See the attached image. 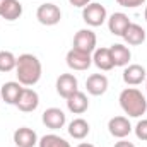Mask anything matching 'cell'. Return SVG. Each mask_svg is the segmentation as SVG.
<instances>
[{
    "label": "cell",
    "mask_w": 147,
    "mask_h": 147,
    "mask_svg": "<svg viewBox=\"0 0 147 147\" xmlns=\"http://www.w3.org/2000/svg\"><path fill=\"white\" fill-rule=\"evenodd\" d=\"M43 74L41 62L36 55L33 53H22L17 57V65H16V75H17V82L31 87L39 82Z\"/></svg>",
    "instance_id": "obj_1"
},
{
    "label": "cell",
    "mask_w": 147,
    "mask_h": 147,
    "mask_svg": "<svg viewBox=\"0 0 147 147\" xmlns=\"http://www.w3.org/2000/svg\"><path fill=\"white\" fill-rule=\"evenodd\" d=\"M120 106L125 115L132 118H140L147 111V98L142 94V91L135 87H127L120 92Z\"/></svg>",
    "instance_id": "obj_2"
},
{
    "label": "cell",
    "mask_w": 147,
    "mask_h": 147,
    "mask_svg": "<svg viewBox=\"0 0 147 147\" xmlns=\"http://www.w3.org/2000/svg\"><path fill=\"white\" fill-rule=\"evenodd\" d=\"M82 19L87 26L91 28H98V26H103L106 21H108V12H106V7L98 3V2H91L89 5H86L82 9Z\"/></svg>",
    "instance_id": "obj_3"
},
{
    "label": "cell",
    "mask_w": 147,
    "mask_h": 147,
    "mask_svg": "<svg viewBox=\"0 0 147 147\" xmlns=\"http://www.w3.org/2000/svg\"><path fill=\"white\" fill-rule=\"evenodd\" d=\"M36 19L43 26H57L62 19V10L58 5H55L51 2L41 3L36 10Z\"/></svg>",
    "instance_id": "obj_4"
},
{
    "label": "cell",
    "mask_w": 147,
    "mask_h": 147,
    "mask_svg": "<svg viewBox=\"0 0 147 147\" xmlns=\"http://www.w3.org/2000/svg\"><path fill=\"white\" fill-rule=\"evenodd\" d=\"M96 43H98V38H96V33L92 29H79L75 33V36H74L72 48L92 55L94 50H96Z\"/></svg>",
    "instance_id": "obj_5"
},
{
    "label": "cell",
    "mask_w": 147,
    "mask_h": 147,
    "mask_svg": "<svg viewBox=\"0 0 147 147\" xmlns=\"http://www.w3.org/2000/svg\"><path fill=\"white\" fill-rule=\"evenodd\" d=\"M65 60H67V65H69V69L77 70V72L87 70V69L92 65V55H91V53L79 51V50H75V48L69 50V53H67Z\"/></svg>",
    "instance_id": "obj_6"
},
{
    "label": "cell",
    "mask_w": 147,
    "mask_h": 147,
    "mask_svg": "<svg viewBox=\"0 0 147 147\" xmlns=\"http://www.w3.org/2000/svg\"><path fill=\"white\" fill-rule=\"evenodd\" d=\"M41 120H43V123H45L46 128H50V130H60L67 123V115L60 108H48V110L43 111Z\"/></svg>",
    "instance_id": "obj_7"
},
{
    "label": "cell",
    "mask_w": 147,
    "mask_h": 147,
    "mask_svg": "<svg viewBox=\"0 0 147 147\" xmlns=\"http://www.w3.org/2000/svg\"><path fill=\"white\" fill-rule=\"evenodd\" d=\"M57 92L62 96V98H70L74 92L79 91V80L74 74H62L58 79H57Z\"/></svg>",
    "instance_id": "obj_8"
},
{
    "label": "cell",
    "mask_w": 147,
    "mask_h": 147,
    "mask_svg": "<svg viewBox=\"0 0 147 147\" xmlns=\"http://www.w3.org/2000/svg\"><path fill=\"white\" fill-rule=\"evenodd\" d=\"M132 123L127 116H113L108 121V132L115 139H125L132 132Z\"/></svg>",
    "instance_id": "obj_9"
},
{
    "label": "cell",
    "mask_w": 147,
    "mask_h": 147,
    "mask_svg": "<svg viewBox=\"0 0 147 147\" xmlns=\"http://www.w3.org/2000/svg\"><path fill=\"white\" fill-rule=\"evenodd\" d=\"M16 106L22 113L34 111L39 106V96H38V92L34 89H31V87H24L22 92H21V96H19V99H17V103H16Z\"/></svg>",
    "instance_id": "obj_10"
},
{
    "label": "cell",
    "mask_w": 147,
    "mask_h": 147,
    "mask_svg": "<svg viewBox=\"0 0 147 147\" xmlns=\"http://www.w3.org/2000/svg\"><path fill=\"white\" fill-rule=\"evenodd\" d=\"M123 82L127 86H139L142 82H146L147 79V72L146 69L139 63H128L125 69H123Z\"/></svg>",
    "instance_id": "obj_11"
},
{
    "label": "cell",
    "mask_w": 147,
    "mask_h": 147,
    "mask_svg": "<svg viewBox=\"0 0 147 147\" xmlns=\"http://www.w3.org/2000/svg\"><path fill=\"white\" fill-rule=\"evenodd\" d=\"M108 77L105 74H92L86 80V89L91 96H103L108 91Z\"/></svg>",
    "instance_id": "obj_12"
},
{
    "label": "cell",
    "mask_w": 147,
    "mask_h": 147,
    "mask_svg": "<svg viewBox=\"0 0 147 147\" xmlns=\"http://www.w3.org/2000/svg\"><path fill=\"white\" fill-rule=\"evenodd\" d=\"M128 26H130V19L123 12H113L108 17V29L115 36H123V33L127 31Z\"/></svg>",
    "instance_id": "obj_13"
},
{
    "label": "cell",
    "mask_w": 147,
    "mask_h": 147,
    "mask_svg": "<svg viewBox=\"0 0 147 147\" xmlns=\"http://www.w3.org/2000/svg\"><path fill=\"white\" fill-rule=\"evenodd\" d=\"M14 144L17 147H34L38 144L36 132L29 127H21L14 132Z\"/></svg>",
    "instance_id": "obj_14"
},
{
    "label": "cell",
    "mask_w": 147,
    "mask_h": 147,
    "mask_svg": "<svg viewBox=\"0 0 147 147\" xmlns=\"http://www.w3.org/2000/svg\"><path fill=\"white\" fill-rule=\"evenodd\" d=\"M22 89H24L22 84H19L17 80L5 82V84L2 86V89H0V98H2L7 105H14V106H16V103H17V99H19Z\"/></svg>",
    "instance_id": "obj_15"
},
{
    "label": "cell",
    "mask_w": 147,
    "mask_h": 147,
    "mask_svg": "<svg viewBox=\"0 0 147 147\" xmlns=\"http://www.w3.org/2000/svg\"><path fill=\"white\" fill-rule=\"evenodd\" d=\"M110 51H111V58H113L115 67H127L130 63L132 51L128 50V46H125L121 43H116V45L110 46Z\"/></svg>",
    "instance_id": "obj_16"
},
{
    "label": "cell",
    "mask_w": 147,
    "mask_h": 147,
    "mask_svg": "<svg viewBox=\"0 0 147 147\" xmlns=\"http://www.w3.org/2000/svg\"><path fill=\"white\" fill-rule=\"evenodd\" d=\"M92 63L103 72L111 70L115 67V63H113V58H111L110 48H96L94 53H92Z\"/></svg>",
    "instance_id": "obj_17"
},
{
    "label": "cell",
    "mask_w": 147,
    "mask_h": 147,
    "mask_svg": "<svg viewBox=\"0 0 147 147\" xmlns=\"http://www.w3.org/2000/svg\"><path fill=\"white\" fill-rule=\"evenodd\" d=\"M67 108L74 115H82L89 108V99H87V96L84 92L77 91V92H74L70 98H67Z\"/></svg>",
    "instance_id": "obj_18"
},
{
    "label": "cell",
    "mask_w": 147,
    "mask_h": 147,
    "mask_svg": "<svg viewBox=\"0 0 147 147\" xmlns=\"http://www.w3.org/2000/svg\"><path fill=\"white\" fill-rule=\"evenodd\" d=\"M69 135L75 139V140H82V139H86L87 135H89V132H91V127H89V123L84 120V118H74L72 121L69 123Z\"/></svg>",
    "instance_id": "obj_19"
},
{
    "label": "cell",
    "mask_w": 147,
    "mask_h": 147,
    "mask_svg": "<svg viewBox=\"0 0 147 147\" xmlns=\"http://www.w3.org/2000/svg\"><path fill=\"white\" fill-rule=\"evenodd\" d=\"M121 38H123L128 45H132V46H139V45H142V43L146 41V31H144L142 26L130 22V26L127 28V31L123 33V36Z\"/></svg>",
    "instance_id": "obj_20"
},
{
    "label": "cell",
    "mask_w": 147,
    "mask_h": 147,
    "mask_svg": "<svg viewBox=\"0 0 147 147\" xmlns=\"http://www.w3.org/2000/svg\"><path fill=\"white\" fill-rule=\"evenodd\" d=\"M21 16H22V3L19 0H7L3 9L0 10V17L9 21V22L17 21Z\"/></svg>",
    "instance_id": "obj_21"
},
{
    "label": "cell",
    "mask_w": 147,
    "mask_h": 147,
    "mask_svg": "<svg viewBox=\"0 0 147 147\" xmlns=\"http://www.w3.org/2000/svg\"><path fill=\"white\" fill-rule=\"evenodd\" d=\"M38 146L39 147H72L63 137H60V135H57V134L43 135V137L38 140Z\"/></svg>",
    "instance_id": "obj_22"
},
{
    "label": "cell",
    "mask_w": 147,
    "mask_h": 147,
    "mask_svg": "<svg viewBox=\"0 0 147 147\" xmlns=\"http://www.w3.org/2000/svg\"><path fill=\"white\" fill-rule=\"evenodd\" d=\"M16 65H17V57L12 51L2 50L0 51V72H12L16 70Z\"/></svg>",
    "instance_id": "obj_23"
},
{
    "label": "cell",
    "mask_w": 147,
    "mask_h": 147,
    "mask_svg": "<svg viewBox=\"0 0 147 147\" xmlns=\"http://www.w3.org/2000/svg\"><path fill=\"white\" fill-rule=\"evenodd\" d=\"M135 135H137V139L139 140H144L147 142V118H142V120H139V123L135 125Z\"/></svg>",
    "instance_id": "obj_24"
},
{
    "label": "cell",
    "mask_w": 147,
    "mask_h": 147,
    "mask_svg": "<svg viewBox=\"0 0 147 147\" xmlns=\"http://www.w3.org/2000/svg\"><path fill=\"white\" fill-rule=\"evenodd\" d=\"M146 2L147 0H116V3L121 5V7H125V9H135V7L144 5Z\"/></svg>",
    "instance_id": "obj_25"
},
{
    "label": "cell",
    "mask_w": 147,
    "mask_h": 147,
    "mask_svg": "<svg viewBox=\"0 0 147 147\" xmlns=\"http://www.w3.org/2000/svg\"><path fill=\"white\" fill-rule=\"evenodd\" d=\"M70 2V5H74V7H79V9H84L86 5H89L92 0H69Z\"/></svg>",
    "instance_id": "obj_26"
},
{
    "label": "cell",
    "mask_w": 147,
    "mask_h": 147,
    "mask_svg": "<svg viewBox=\"0 0 147 147\" xmlns=\"http://www.w3.org/2000/svg\"><path fill=\"white\" fill-rule=\"evenodd\" d=\"M113 147H135V144H132V142H128V140H125V139H120Z\"/></svg>",
    "instance_id": "obj_27"
},
{
    "label": "cell",
    "mask_w": 147,
    "mask_h": 147,
    "mask_svg": "<svg viewBox=\"0 0 147 147\" xmlns=\"http://www.w3.org/2000/svg\"><path fill=\"white\" fill-rule=\"evenodd\" d=\"M77 147H96L94 144H89V142H82V144H79Z\"/></svg>",
    "instance_id": "obj_28"
},
{
    "label": "cell",
    "mask_w": 147,
    "mask_h": 147,
    "mask_svg": "<svg viewBox=\"0 0 147 147\" xmlns=\"http://www.w3.org/2000/svg\"><path fill=\"white\" fill-rule=\"evenodd\" d=\"M5 2H7V0H0V10L3 9V5H5Z\"/></svg>",
    "instance_id": "obj_29"
},
{
    "label": "cell",
    "mask_w": 147,
    "mask_h": 147,
    "mask_svg": "<svg viewBox=\"0 0 147 147\" xmlns=\"http://www.w3.org/2000/svg\"><path fill=\"white\" fill-rule=\"evenodd\" d=\"M144 17H146V22H147V7H146V10H144Z\"/></svg>",
    "instance_id": "obj_30"
},
{
    "label": "cell",
    "mask_w": 147,
    "mask_h": 147,
    "mask_svg": "<svg viewBox=\"0 0 147 147\" xmlns=\"http://www.w3.org/2000/svg\"><path fill=\"white\" fill-rule=\"evenodd\" d=\"M146 91H147V79H146Z\"/></svg>",
    "instance_id": "obj_31"
}]
</instances>
